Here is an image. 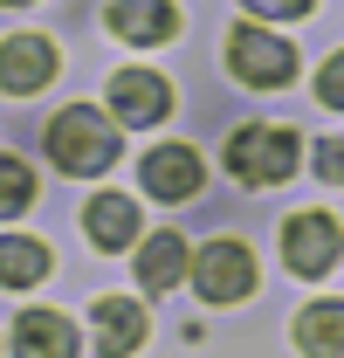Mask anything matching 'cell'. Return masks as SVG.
Here are the masks:
<instances>
[{"label":"cell","mask_w":344,"mask_h":358,"mask_svg":"<svg viewBox=\"0 0 344 358\" xmlns=\"http://www.w3.org/2000/svg\"><path fill=\"white\" fill-rule=\"evenodd\" d=\"M317 103H324V110H344V55H331V62L317 69Z\"/></svg>","instance_id":"cell-17"},{"label":"cell","mask_w":344,"mask_h":358,"mask_svg":"<svg viewBox=\"0 0 344 358\" xmlns=\"http://www.w3.org/2000/svg\"><path fill=\"white\" fill-rule=\"evenodd\" d=\"M310 166H317V179H324V186H344V145H338V138H324Z\"/></svg>","instance_id":"cell-18"},{"label":"cell","mask_w":344,"mask_h":358,"mask_svg":"<svg viewBox=\"0 0 344 358\" xmlns=\"http://www.w3.org/2000/svg\"><path fill=\"white\" fill-rule=\"evenodd\" d=\"M28 207H35V173L0 152V221H14V214H28Z\"/></svg>","instance_id":"cell-16"},{"label":"cell","mask_w":344,"mask_h":358,"mask_svg":"<svg viewBox=\"0 0 344 358\" xmlns=\"http://www.w3.org/2000/svg\"><path fill=\"white\" fill-rule=\"evenodd\" d=\"M186 268H193V255H186V241L172 227L138 241V282H145V296H166L172 282H186Z\"/></svg>","instance_id":"cell-11"},{"label":"cell","mask_w":344,"mask_h":358,"mask_svg":"<svg viewBox=\"0 0 344 358\" xmlns=\"http://www.w3.org/2000/svg\"><path fill=\"white\" fill-rule=\"evenodd\" d=\"M48 159L62 166V173H110V159H117V124L96 110V103H69V110H55V124H48Z\"/></svg>","instance_id":"cell-1"},{"label":"cell","mask_w":344,"mask_h":358,"mask_svg":"<svg viewBox=\"0 0 344 358\" xmlns=\"http://www.w3.org/2000/svg\"><path fill=\"white\" fill-rule=\"evenodd\" d=\"M296 152H303L296 124H241L227 138V173L241 186H275V179L296 173Z\"/></svg>","instance_id":"cell-2"},{"label":"cell","mask_w":344,"mask_h":358,"mask_svg":"<svg viewBox=\"0 0 344 358\" xmlns=\"http://www.w3.org/2000/svg\"><path fill=\"white\" fill-rule=\"evenodd\" d=\"M296 352L303 358H344V303L338 296L296 310Z\"/></svg>","instance_id":"cell-14"},{"label":"cell","mask_w":344,"mask_h":358,"mask_svg":"<svg viewBox=\"0 0 344 358\" xmlns=\"http://www.w3.org/2000/svg\"><path fill=\"white\" fill-rule=\"evenodd\" d=\"M145 345V310L131 296H103L96 303V358H131Z\"/></svg>","instance_id":"cell-13"},{"label":"cell","mask_w":344,"mask_h":358,"mask_svg":"<svg viewBox=\"0 0 344 358\" xmlns=\"http://www.w3.org/2000/svg\"><path fill=\"white\" fill-rule=\"evenodd\" d=\"M110 35L131 48H159L179 35V7L172 0H117L110 7Z\"/></svg>","instance_id":"cell-9"},{"label":"cell","mask_w":344,"mask_h":358,"mask_svg":"<svg viewBox=\"0 0 344 358\" xmlns=\"http://www.w3.org/2000/svg\"><path fill=\"white\" fill-rule=\"evenodd\" d=\"M186 275H193V289H200L207 303H241V296L255 289V255H248L241 241H207Z\"/></svg>","instance_id":"cell-4"},{"label":"cell","mask_w":344,"mask_h":358,"mask_svg":"<svg viewBox=\"0 0 344 358\" xmlns=\"http://www.w3.org/2000/svg\"><path fill=\"white\" fill-rule=\"evenodd\" d=\"M7 7H28V0H7Z\"/></svg>","instance_id":"cell-20"},{"label":"cell","mask_w":344,"mask_h":358,"mask_svg":"<svg viewBox=\"0 0 344 358\" xmlns=\"http://www.w3.org/2000/svg\"><path fill=\"white\" fill-rule=\"evenodd\" d=\"M227 69H234L248 90H282L289 76H296V42H282L275 28L241 21V28L227 35Z\"/></svg>","instance_id":"cell-3"},{"label":"cell","mask_w":344,"mask_h":358,"mask_svg":"<svg viewBox=\"0 0 344 358\" xmlns=\"http://www.w3.org/2000/svg\"><path fill=\"white\" fill-rule=\"evenodd\" d=\"M55 42L48 35H7L0 42V90L7 96H35L42 83H55Z\"/></svg>","instance_id":"cell-6"},{"label":"cell","mask_w":344,"mask_h":358,"mask_svg":"<svg viewBox=\"0 0 344 358\" xmlns=\"http://www.w3.org/2000/svg\"><path fill=\"white\" fill-rule=\"evenodd\" d=\"M103 96H110V117H117V124H159L172 110V83L152 76V69H117Z\"/></svg>","instance_id":"cell-7"},{"label":"cell","mask_w":344,"mask_h":358,"mask_svg":"<svg viewBox=\"0 0 344 358\" xmlns=\"http://www.w3.org/2000/svg\"><path fill=\"white\" fill-rule=\"evenodd\" d=\"M310 7H317V0H248V14H268V21H296Z\"/></svg>","instance_id":"cell-19"},{"label":"cell","mask_w":344,"mask_h":358,"mask_svg":"<svg viewBox=\"0 0 344 358\" xmlns=\"http://www.w3.org/2000/svg\"><path fill=\"white\" fill-rule=\"evenodd\" d=\"M200 179H207V166H200L193 145H159V152H145V193H152V200H193Z\"/></svg>","instance_id":"cell-8"},{"label":"cell","mask_w":344,"mask_h":358,"mask_svg":"<svg viewBox=\"0 0 344 358\" xmlns=\"http://www.w3.org/2000/svg\"><path fill=\"white\" fill-rule=\"evenodd\" d=\"M14 358H76V324L62 310H21L14 317Z\"/></svg>","instance_id":"cell-10"},{"label":"cell","mask_w":344,"mask_h":358,"mask_svg":"<svg viewBox=\"0 0 344 358\" xmlns=\"http://www.w3.org/2000/svg\"><path fill=\"white\" fill-rule=\"evenodd\" d=\"M344 255V227L331 214H289L282 227V262L296 275H331V262Z\"/></svg>","instance_id":"cell-5"},{"label":"cell","mask_w":344,"mask_h":358,"mask_svg":"<svg viewBox=\"0 0 344 358\" xmlns=\"http://www.w3.org/2000/svg\"><path fill=\"white\" fill-rule=\"evenodd\" d=\"M83 234L96 248H131V241H138V200H124V193L83 200Z\"/></svg>","instance_id":"cell-12"},{"label":"cell","mask_w":344,"mask_h":358,"mask_svg":"<svg viewBox=\"0 0 344 358\" xmlns=\"http://www.w3.org/2000/svg\"><path fill=\"white\" fill-rule=\"evenodd\" d=\"M48 262L55 255H48L35 234H0V289H35L48 275Z\"/></svg>","instance_id":"cell-15"}]
</instances>
